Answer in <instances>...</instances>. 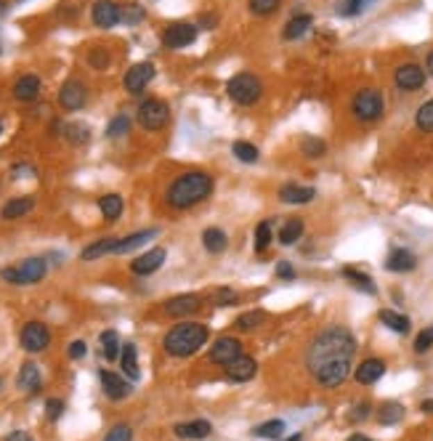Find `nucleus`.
<instances>
[{
    "mask_svg": "<svg viewBox=\"0 0 433 441\" xmlns=\"http://www.w3.org/2000/svg\"><path fill=\"white\" fill-rule=\"evenodd\" d=\"M357 356V338L345 327H325L306 351V369L319 385L338 388L348 381Z\"/></svg>",
    "mask_w": 433,
    "mask_h": 441,
    "instance_id": "nucleus-1",
    "label": "nucleus"
},
{
    "mask_svg": "<svg viewBox=\"0 0 433 441\" xmlns=\"http://www.w3.org/2000/svg\"><path fill=\"white\" fill-rule=\"evenodd\" d=\"M213 194V176L205 170H189L181 173L176 181L168 186L165 199L173 210H189Z\"/></svg>",
    "mask_w": 433,
    "mask_h": 441,
    "instance_id": "nucleus-2",
    "label": "nucleus"
},
{
    "mask_svg": "<svg viewBox=\"0 0 433 441\" xmlns=\"http://www.w3.org/2000/svg\"><path fill=\"white\" fill-rule=\"evenodd\" d=\"M210 330L205 324H197V322H181L176 324L170 333L165 335V351L176 359H183V356H192L197 351L208 343Z\"/></svg>",
    "mask_w": 433,
    "mask_h": 441,
    "instance_id": "nucleus-3",
    "label": "nucleus"
},
{
    "mask_svg": "<svg viewBox=\"0 0 433 441\" xmlns=\"http://www.w3.org/2000/svg\"><path fill=\"white\" fill-rule=\"evenodd\" d=\"M226 93L239 107H253L255 101L263 96V83L253 72H239L226 83Z\"/></svg>",
    "mask_w": 433,
    "mask_h": 441,
    "instance_id": "nucleus-4",
    "label": "nucleus"
},
{
    "mask_svg": "<svg viewBox=\"0 0 433 441\" xmlns=\"http://www.w3.org/2000/svg\"><path fill=\"white\" fill-rule=\"evenodd\" d=\"M351 112L359 122H377L386 112V99L375 88H361L351 101Z\"/></svg>",
    "mask_w": 433,
    "mask_h": 441,
    "instance_id": "nucleus-5",
    "label": "nucleus"
},
{
    "mask_svg": "<svg viewBox=\"0 0 433 441\" xmlns=\"http://www.w3.org/2000/svg\"><path fill=\"white\" fill-rule=\"evenodd\" d=\"M45 272H48V266H45L43 258H27V260H22L19 266L3 269L0 276H3L8 285H38V282L45 279Z\"/></svg>",
    "mask_w": 433,
    "mask_h": 441,
    "instance_id": "nucleus-6",
    "label": "nucleus"
},
{
    "mask_svg": "<svg viewBox=\"0 0 433 441\" xmlns=\"http://www.w3.org/2000/svg\"><path fill=\"white\" fill-rule=\"evenodd\" d=\"M136 117H138V125H141V128L160 131V128H165L168 120H170V107L165 104L163 99H147V101H141Z\"/></svg>",
    "mask_w": 433,
    "mask_h": 441,
    "instance_id": "nucleus-7",
    "label": "nucleus"
},
{
    "mask_svg": "<svg viewBox=\"0 0 433 441\" xmlns=\"http://www.w3.org/2000/svg\"><path fill=\"white\" fill-rule=\"evenodd\" d=\"M22 349L27 351V353H40V351L48 349V343H51V333H48V327H45L43 322H27L24 327H22Z\"/></svg>",
    "mask_w": 433,
    "mask_h": 441,
    "instance_id": "nucleus-8",
    "label": "nucleus"
},
{
    "mask_svg": "<svg viewBox=\"0 0 433 441\" xmlns=\"http://www.w3.org/2000/svg\"><path fill=\"white\" fill-rule=\"evenodd\" d=\"M85 101H88V88H85V83L77 80V77H70V80L61 85L59 104L67 109V112H77V109L85 107Z\"/></svg>",
    "mask_w": 433,
    "mask_h": 441,
    "instance_id": "nucleus-9",
    "label": "nucleus"
},
{
    "mask_svg": "<svg viewBox=\"0 0 433 441\" xmlns=\"http://www.w3.org/2000/svg\"><path fill=\"white\" fill-rule=\"evenodd\" d=\"M393 83H396L399 91H420L425 85V69L420 64H415V61L402 64L393 72Z\"/></svg>",
    "mask_w": 433,
    "mask_h": 441,
    "instance_id": "nucleus-10",
    "label": "nucleus"
},
{
    "mask_svg": "<svg viewBox=\"0 0 433 441\" xmlns=\"http://www.w3.org/2000/svg\"><path fill=\"white\" fill-rule=\"evenodd\" d=\"M242 356V343H239L237 338H231V335H224V338H218L215 343H213V349H210V362L213 365H231L234 359Z\"/></svg>",
    "mask_w": 433,
    "mask_h": 441,
    "instance_id": "nucleus-11",
    "label": "nucleus"
},
{
    "mask_svg": "<svg viewBox=\"0 0 433 441\" xmlns=\"http://www.w3.org/2000/svg\"><path fill=\"white\" fill-rule=\"evenodd\" d=\"M202 308V298L195 295V292H186V295H176L170 301H165V314L173 317V319H181V317H192Z\"/></svg>",
    "mask_w": 433,
    "mask_h": 441,
    "instance_id": "nucleus-12",
    "label": "nucleus"
},
{
    "mask_svg": "<svg viewBox=\"0 0 433 441\" xmlns=\"http://www.w3.org/2000/svg\"><path fill=\"white\" fill-rule=\"evenodd\" d=\"M197 40V27L195 24H186V22H176L170 27H165L163 32V43L168 48H186Z\"/></svg>",
    "mask_w": 433,
    "mask_h": 441,
    "instance_id": "nucleus-13",
    "label": "nucleus"
},
{
    "mask_svg": "<svg viewBox=\"0 0 433 441\" xmlns=\"http://www.w3.org/2000/svg\"><path fill=\"white\" fill-rule=\"evenodd\" d=\"M154 80V64L152 61H141V64H133L128 72H125V91L128 93H141L147 85Z\"/></svg>",
    "mask_w": 433,
    "mask_h": 441,
    "instance_id": "nucleus-14",
    "label": "nucleus"
},
{
    "mask_svg": "<svg viewBox=\"0 0 433 441\" xmlns=\"http://www.w3.org/2000/svg\"><path fill=\"white\" fill-rule=\"evenodd\" d=\"M165 258H168L165 247H152V250H147L144 256H138V258L131 263V272H133V274H138V276H149V274H154L160 266H163Z\"/></svg>",
    "mask_w": 433,
    "mask_h": 441,
    "instance_id": "nucleus-15",
    "label": "nucleus"
},
{
    "mask_svg": "<svg viewBox=\"0 0 433 441\" xmlns=\"http://www.w3.org/2000/svg\"><path fill=\"white\" fill-rule=\"evenodd\" d=\"M90 16H93V24H96V27L109 30V27H115L120 22V6L115 0H96Z\"/></svg>",
    "mask_w": 433,
    "mask_h": 441,
    "instance_id": "nucleus-16",
    "label": "nucleus"
},
{
    "mask_svg": "<svg viewBox=\"0 0 433 441\" xmlns=\"http://www.w3.org/2000/svg\"><path fill=\"white\" fill-rule=\"evenodd\" d=\"M255 372H258V362H255L253 356H239L234 359L231 365H226V378L234 383H247L255 378Z\"/></svg>",
    "mask_w": 433,
    "mask_h": 441,
    "instance_id": "nucleus-17",
    "label": "nucleus"
},
{
    "mask_svg": "<svg viewBox=\"0 0 433 441\" xmlns=\"http://www.w3.org/2000/svg\"><path fill=\"white\" fill-rule=\"evenodd\" d=\"M99 378H101V388H104V394L109 396L112 401H120V399L131 396V383L122 381V378H120V375H115V372L101 369V372H99Z\"/></svg>",
    "mask_w": 433,
    "mask_h": 441,
    "instance_id": "nucleus-18",
    "label": "nucleus"
},
{
    "mask_svg": "<svg viewBox=\"0 0 433 441\" xmlns=\"http://www.w3.org/2000/svg\"><path fill=\"white\" fill-rule=\"evenodd\" d=\"M383 375H386V362H383V359H364V362L354 369V378H357V383H361V385H373V383H377Z\"/></svg>",
    "mask_w": 433,
    "mask_h": 441,
    "instance_id": "nucleus-19",
    "label": "nucleus"
},
{
    "mask_svg": "<svg viewBox=\"0 0 433 441\" xmlns=\"http://www.w3.org/2000/svg\"><path fill=\"white\" fill-rule=\"evenodd\" d=\"M16 385L24 391V394H38L40 391V385H43V378H40V367L27 362V365H22L19 369V378H16Z\"/></svg>",
    "mask_w": 433,
    "mask_h": 441,
    "instance_id": "nucleus-20",
    "label": "nucleus"
},
{
    "mask_svg": "<svg viewBox=\"0 0 433 441\" xmlns=\"http://www.w3.org/2000/svg\"><path fill=\"white\" fill-rule=\"evenodd\" d=\"M316 197V192L311 186H300V183H284L279 189V199L287 205H306Z\"/></svg>",
    "mask_w": 433,
    "mask_h": 441,
    "instance_id": "nucleus-21",
    "label": "nucleus"
},
{
    "mask_svg": "<svg viewBox=\"0 0 433 441\" xmlns=\"http://www.w3.org/2000/svg\"><path fill=\"white\" fill-rule=\"evenodd\" d=\"M418 266V258L409 253V250H404V247H396V250H391V256L386 258V269L389 272H396V274H404V272H412Z\"/></svg>",
    "mask_w": 433,
    "mask_h": 441,
    "instance_id": "nucleus-22",
    "label": "nucleus"
},
{
    "mask_svg": "<svg viewBox=\"0 0 433 441\" xmlns=\"http://www.w3.org/2000/svg\"><path fill=\"white\" fill-rule=\"evenodd\" d=\"M38 96H40V77L38 75H24L16 80L14 85L16 101H35Z\"/></svg>",
    "mask_w": 433,
    "mask_h": 441,
    "instance_id": "nucleus-23",
    "label": "nucleus"
},
{
    "mask_svg": "<svg viewBox=\"0 0 433 441\" xmlns=\"http://www.w3.org/2000/svg\"><path fill=\"white\" fill-rule=\"evenodd\" d=\"M157 237V228H144V231H136V234H128V237H122L117 240L115 244V256H122V253H131L136 247H141L144 242H149Z\"/></svg>",
    "mask_w": 433,
    "mask_h": 441,
    "instance_id": "nucleus-24",
    "label": "nucleus"
},
{
    "mask_svg": "<svg viewBox=\"0 0 433 441\" xmlns=\"http://www.w3.org/2000/svg\"><path fill=\"white\" fill-rule=\"evenodd\" d=\"M311 24H314V16H311V14L293 16V19H290V22L284 24L282 38H284V40H298V38H303L306 32L311 30Z\"/></svg>",
    "mask_w": 433,
    "mask_h": 441,
    "instance_id": "nucleus-25",
    "label": "nucleus"
},
{
    "mask_svg": "<svg viewBox=\"0 0 433 441\" xmlns=\"http://www.w3.org/2000/svg\"><path fill=\"white\" fill-rule=\"evenodd\" d=\"M210 431H213V426L208 420H189V423H179L173 428V433L179 439H205Z\"/></svg>",
    "mask_w": 433,
    "mask_h": 441,
    "instance_id": "nucleus-26",
    "label": "nucleus"
},
{
    "mask_svg": "<svg viewBox=\"0 0 433 441\" xmlns=\"http://www.w3.org/2000/svg\"><path fill=\"white\" fill-rule=\"evenodd\" d=\"M202 244H205V250L213 253V256H218V253H224L226 244H229V237H226L224 228L218 226H210L202 231Z\"/></svg>",
    "mask_w": 433,
    "mask_h": 441,
    "instance_id": "nucleus-27",
    "label": "nucleus"
},
{
    "mask_svg": "<svg viewBox=\"0 0 433 441\" xmlns=\"http://www.w3.org/2000/svg\"><path fill=\"white\" fill-rule=\"evenodd\" d=\"M120 365H122V372L131 378V381H138L141 369H138V351H136L133 343H125L122 351H120Z\"/></svg>",
    "mask_w": 433,
    "mask_h": 441,
    "instance_id": "nucleus-28",
    "label": "nucleus"
},
{
    "mask_svg": "<svg viewBox=\"0 0 433 441\" xmlns=\"http://www.w3.org/2000/svg\"><path fill=\"white\" fill-rule=\"evenodd\" d=\"M266 311H261V308H253V311H247V314H242V317H237V322H234V327H237L239 333H253V330H258V327H263L266 324Z\"/></svg>",
    "mask_w": 433,
    "mask_h": 441,
    "instance_id": "nucleus-29",
    "label": "nucleus"
},
{
    "mask_svg": "<svg viewBox=\"0 0 433 441\" xmlns=\"http://www.w3.org/2000/svg\"><path fill=\"white\" fill-rule=\"evenodd\" d=\"M404 407L399 401H386L380 410H377V423L380 426H396V423H402L404 420Z\"/></svg>",
    "mask_w": 433,
    "mask_h": 441,
    "instance_id": "nucleus-30",
    "label": "nucleus"
},
{
    "mask_svg": "<svg viewBox=\"0 0 433 441\" xmlns=\"http://www.w3.org/2000/svg\"><path fill=\"white\" fill-rule=\"evenodd\" d=\"M35 208V197H16L11 199L6 208H3V218L6 221H14V218H22V215H27Z\"/></svg>",
    "mask_w": 433,
    "mask_h": 441,
    "instance_id": "nucleus-31",
    "label": "nucleus"
},
{
    "mask_svg": "<svg viewBox=\"0 0 433 441\" xmlns=\"http://www.w3.org/2000/svg\"><path fill=\"white\" fill-rule=\"evenodd\" d=\"M115 244H117V237H106V240H99V242L88 244V247L83 250V260H96V258H101V256H109V253H115Z\"/></svg>",
    "mask_w": 433,
    "mask_h": 441,
    "instance_id": "nucleus-32",
    "label": "nucleus"
},
{
    "mask_svg": "<svg viewBox=\"0 0 433 441\" xmlns=\"http://www.w3.org/2000/svg\"><path fill=\"white\" fill-rule=\"evenodd\" d=\"M303 237V218H290V221H284V226L279 228V242L282 244H295Z\"/></svg>",
    "mask_w": 433,
    "mask_h": 441,
    "instance_id": "nucleus-33",
    "label": "nucleus"
},
{
    "mask_svg": "<svg viewBox=\"0 0 433 441\" xmlns=\"http://www.w3.org/2000/svg\"><path fill=\"white\" fill-rule=\"evenodd\" d=\"M99 210H101L106 221H117L122 215V197L120 194H104L99 199Z\"/></svg>",
    "mask_w": 433,
    "mask_h": 441,
    "instance_id": "nucleus-34",
    "label": "nucleus"
},
{
    "mask_svg": "<svg viewBox=\"0 0 433 441\" xmlns=\"http://www.w3.org/2000/svg\"><path fill=\"white\" fill-rule=\"evenodd\" d=\"M380 322H383L389 330H393V333H399V335L409 333V319H407L404 314L391 311V308H383V311H380Z\"/></svg>",
    "mask_w": 433,
    "mask_h": 441,
    "instance_id": "nucleus-35",
    "label": "nucleus"
},
{
    "mask_svg": "<svg viewBox=\"0 0 433 441\" xmlns=\"http://www.w3.org/2000/svg\"><path fill=\"white\" fill-rule=\"evenodd\" d=\"M343 276L348 279V282H354V288H357V290L367 292V295H375V282L367 274H364V272H359V269H354V266H345Z\"/></svg>",
    "mask_w": 433,
    "mask_h": 441,
    "instance_id": "nucleus-36",
    "label": "nucleus"
},
{
    "mask_svg": "<svg viewBox=\"0 0 433 441\" xmlns=\"http://www.w3.org/2000/svg\"><path fill=\"white\" fill-rule=\"evenodd\" d=\"M120 335L115 330H104L101 333V353H104L106 362H115L120 359Z\"/></svg>",
    "mask_w": 433,
    "mask_h": 441,
    "instance_id": "nucleus-37",
    "label": "nucleus"
},
{
    "mask_svg": "<svg viewBox=\"0 0 433 441\" xmlns=\"http://www.w3.org/2000/svg\"><path fill=\"white\" fill-rule=\"evenodd\" d=\"M375 3H377V0H341V3H338V14L351 19V16H359V14H364L367 8H373Z\"/></svg>",
    "mask_w": 433,
    "mask_h": 441,
    "instance_id": "nucleus-38",
    "label": "nucleus"
},
{
    "mask_svg": "<svg viewBox=\"0 0 433 441\" xmlns=\"http://www.w3.org/2000/svg\"><path fill=\"white\" fill-rule=\"evenodd\" d=\"M300 152H303V157H309V160H319V157H325V152H327V144L316 136H303Z\"/></svg>",
    "mask_w": 433,
    "mask_h": 441,
    "instance_id": "nucleus-39",
    "label": "nucleus"
},
{
    "mask_svg": "<svg viewBox=\"0 0 433 441\" xmlns=\"http://www.w3.org/2000/svg\"><path fill=\"white\" fill-rule=\"evenodd\" d=\"M258 439H266V441H277L282 439L284 433V423L282 420H269V423H263V426H258L253 431Z\"/></svg>",
    "mask_w": 433,
    "mask_h": 441,
    "instance_id": "nucleus-40",
    "label": "nucleus"
},
{
    "mask_svg": "<svg viewBox=\"0 0 433 441\" xmlns=\"http://www.w3.org/2000/svg\"><path fill=\"white\" fill-rule=\"evenodd\" d=\"M231 152H234V157H237L239 163H247V165H253V163H258V157H261V152H258V147H253V144H247V141H237V144L231 147Z\"/></svg>",
    "mask_w": 433,
    "mask_h": 441,
    "instance_id": "nucleus-41",
    "label": "nucleus"
},
{
    "mask_svg": "<svg viewBox=\"0 0 433 441\" xmlns=\"http://www.w3.org/2000/svg\"><path fill=\"white\" fill-rule=\"evenodd\" d=\"M271 240H274V231H271V221H261L255 226V250L258 253H266L269 250Z\"/></svg>",
    "mask_w": 433,
    "mask_h": 441,
    "instance_id": "nucleus-42",
    "label": "nucleus"
},
{
    "mask_svg": "<svg viewBox=\"0 0 433 441\" xmlns=\"http://www.w3.org/2000/svg\"><path fill=\"white\" fill-rule=\"evenodd\" d=\"M64 136L70 144H85L90 136V128L83 122H70V125H64Z\"/></svg>",
    "mask_w": 433,
    "mask_h": 441,
    "instance_id": "nucleus-43",
    "label": "nucleus"
},
{
    "mask_svg": "<svg viewBox=\"0 0 433 441\" xmlns=\"http://www.w3.org/2000/svg\"><path fill=\"white\" fill-rule=\"evenodd\" d=\"M415 125H418L423 133H433V99L425 101L415 115Z\"/></svg>",
    "mask_w": 433,
    "mask_h": 441,
    "instance_id": "nucleus-44",
    "label": "nucleus"
},
{
    "mask_svg": "<svg viewBox=\"0 0 433 441\" xmlns=\"http://www.w3.org/2000/svg\"><path fill=\"white\" fill-rule=\"evenodd\" d=\"M131 133V120L125 115H117L115 120L106 125V138H120V136H128Z\"/></svg>",
    "mask_w": 433,
    "mask_h": 441,
    "instance_id": "nucleus-45",
    "label": "nucleus"
},
{
    "mask_svg": "<svg viewBox=\"0 0 433 441\" xmlns=\"http://www.w3.org/2000/svg\"><path fill=\"white\" fill-rule=\"evenodd\" d=\"M282 0H250V11L255 16H271L279 11Z\"/></svg>",
    "mask_w": 433,
    "mask_h": 441,
    "instance_id": "nucleus-46",
    "label": "nucleus"
},
{
    "mask_svg": "<svg viewBox=\"0 0 433 441\" xmlns=\"http://www.w3.org/2000/svg\"><path fill=\"white\" fill-rule=\"evenodd\" d=\"M144 8L141 6H120V22L122 24H138L144 19Z\"/></svg>",
    "mask_w": 433,
    "mask_h": 441,
    "instance_id": "nucleus-47",
    "label": "nucleus"
},
{
    "mask_svg": "<svg viewBox=\"0 0 433 441\" xmlns=\"http://www.w3.org/2000/svg\"><path fill=\"white\" fill-rule=\"evenodd\" d=\"M131 439H133V428L128 426V423H120V426H115L106 433L104 441H131Z\"/></svg>",
    "mask_w": 433,
    "mask_h": 441,
    "instance_id": "nucleus-48",
    "label": "nucleus"
},
{
    "mask_svg": "<svg viewBox=\"0 0 433 441\" xmlns=\"http://www.w3.org/2000/svg\"><path fill=\"white\" fill-rule=\"evenodd\" d=\"M210 301H213L215 306L234 303V301H237V292H234V290H229V288H218V290H213V292H210Z\"/></svg>",
    "mask_w": 433,
    "mask_h": 441,
    "instance_id": "nucleus-49",
    "label": "nucleus"
},
{
    "mask_svg": "<svg viewBox=\"0 0 433 441\" xmlns=\"http://www.w3.org/2000/svg\"><path fill=\"white\" fill-rule=\"evenodd\" d=\"M431 346H433V324H428V327L415 338V351H418V353H425Z\"/></svg>",
    "mask_w": 433,
    "mask_h": 441,
    "instance_id": "nucleus-50",
    "label": "nucleus"
},
{
    "mask_svg": "<svg viewBox=\"0 0 433 441\" xmlns=\"http://www.w3.org/2000/svg\"><path fill=\"white\" fill-rule=\"evenodd\" d=\"M88 64L93 69H106V64H109V53H106L104 48H93L88 53Z\"/></svg>",
    "mask_w": 433,
    "mask_h": 441,
    "instance_id": "nucleus-51",
    "label": "nucleus"
},
{
    "mask_svg": "<svg viewBox=\"0 0 433 441\" xmlns=\"http://www.w3.org/2000/svg\"><path fill=\"white\" fill-rule=\"evenodd\" d=\"M61 412H64V401L61 399H48L45 401V417L48 420H59Z\"/></svg>",
    "mask_w": 433,
    "mask_h": 441,
    "instance_id": "nucleus-52",
    "label": "nucleus"
},
{
    "mask_svg": "<svg viewBox=\"0 0 433 441\" xmlns=\"http://www.w3.org/2000/svg\"><path fill=\"white\" fill-rule=\"evenodd\" d=\"M370 410H373V407H370V404H367V401H361V404H357V407H354V410H351V420H367V417H370Z\"/></svg>",
    "mask_w": 433,
    "mask_h": 441,
    "instance_id": "nucleus-53",
    "label": "nucleus"
},
{
    "mask_svg": "<svg viewBox=\"0 0 433 441\" xmlns=\"http://www.w3.org/2000/svg\"><path fill=\"white\" fill-rule=\"evenodd\" d=\"M277 276L279 279H295V269L287 260H282V263H277Z\"/></svg>",
    "mask_w": 433,
    "mask_h": 441,
    "instance_id": "nucleus-54",
    "label": "nucleus"
},
{
    "mask_svg": "<svg viewBox=\"0 0 433 441\" xmlns=\"http://www.w3.org/2000/svg\"><path fill=\"white\" fill-rule=\"evenodd\" d=\"M70 356H72V359H83V356H85V343H83V340L70 343Z\"/></svg>",
    "mask_w": 433,
    "mask_h": 441,
    "instance_id": "nucleus-55",
    "label": "nucleus"
},
{
    "mask_svg": "<svg viewBox=\"0 0 433 441\" xmlns=\"http://www.w3.org/2000/svg\"><path fill=\"white\" fill-rule=\"evenodd\" d=\"M6 441H35V439H32L27 431H14V433H11Z\"/></svg>",
    "mask_w": 433,
    "mask_h": 441,
    "instance_id": "nucleus-56",
    "label": "nucleus"
},
{
    "mask_svg": "<svg viewBox=\"0 0 433 441\" xmlns=\"http://www.w3.org/2000/svg\"><path fill=\"white\" fill-rule=\"evenodd\" d=\"M215 22H218L215 16H202V27H205V30H210V27H213Z\"/></svg>",
    "mask_w": 433,
    "mask_h": 441,
    "instance_id": "nucleus-57",
    "label": "nucleus"
},
{
    "mask_svg": "<svg viewBox=\"0 0 433 441\" xmlns=\"http://www.w3.org/2000/svg\"><path fill=\"white\" fill-rule=\"evenodd\" d=\"M420 410H423V412H433V399H425V401L420 404Z\"/></svg>",
    "mask_w": 433,
    "mask_h": 441,
    "instance_id": "nucleus-58",
    "label": "nucleus"
},
{
    "mask_svg": "<svg viewBox=\"0 0 433 441\" xmlns=\"http://www.w3.org/2000/svg\"><path fill=\"white\" fill-rule=\"evenodd\" d=\"M425 69H428V75L433 77V51L428 53V61H425Z\"/></svg>",
    "mask_w": 433,
    "mask_h": 441,
    "instance_id": "nucleus-59",
    "label": "nucleus"
},
{
    "mask_svg": "<svg viewBox=\"0 0 433 441\" xmlns=\"http://www.w3.org/2000/svg\"><path fill=\"white\" fill-rule=\"evenodd\" d=\"M348 441H373V439H367V436H361V433H354Z\"/></svg>",
    "mask_w": 433,
    "mask_h": 441,
    "instance_id": "nucleus-60",
    "label": "nucleus"
},
{
    "mask_svg": "<svg viewBox=\"0 0 433 441\" xmlns=\"http://www.w3.org/2000/svg\"><path fill=\"white\" fill-rule=\"evenodd\" d=\"M6 14V0H0V16Z\"/></svg>",
    "mask_w": 433,
    "mask_h": 441,
    "instance_id": "nucleus-61",
    "label": "nucleus"
},
{
    "mask_svg": "<svg viewBox=\"0 0 433 441\" xmlns=\"http://www.w3.org/2000/svg\"><path fill=\"white\" fill-rule=\"evenodd\" d=\"M0 136H3V120H0Z\"/></svg>",
    "mask_w": 433,
    "mask_h": 441,
    "instance_id": "nucleus-62",
    "label": "nucleus"
},
{
    "mask_svg": "<svg viewBox=\"0 0 433 441\" xmlns=\"http://www.w3.org/2000/svg\"><path fill=\"white\" fill-rule=\"evenodd\" d=\"M0 391H3V378H0Z\"/></svg>",
    "mask_w": 433,
    "mask_h": 441,
    "instance_id": "nucleus-63",
    "label": "nucleus"
}]
</instances>
